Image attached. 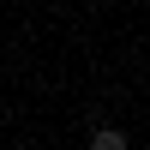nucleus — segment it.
I'll list each match as a JSON object with an SVG mask.
<instances>
[{"instance_id":"obj_1","label":"nucleus","mask_w":150,"mask_h":150,"mask_svg":"<svg viewBox=\"0 0 150 150\" xmlns=\"http://www.w3.org/2000/svg\"><path fill=\"white\" fill-rule=\"evenodd\" d=\"M90 144H96V150H126V132H120V126H96Z\"/></svg>"}]
</instances>
